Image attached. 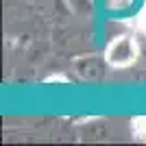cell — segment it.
<instances>
[{
  "mask_svg": "<svg viewBox=\"0 0 146 146\" xmlns=\"http://www.w3.org/2000/svg\"><path fill=\"white\" fill-rule=\"evenodd\" d=\"M135 57H137V46H135L133 37L120 35L109 44L105 59L111 68H127L135 61Z\"/></svg>",
  "mask_w": 146,
  "mask_h": 146,
  "instance_id": "cell-1",
  "label": "cell"
},
{
  "mask_svg": "<svg viewBox=\"0 0 146 146\" xmlns=\"http://www.w3.org/2000/svg\"><path fill=\"white\" fill-rule=\"evenodd\" d=\"M133 133L146 142V116L144 118H135L133 120Z\"/></svg>",
  "mask_w": 146,
  "mask_h": 146,
  "instance_id": "cell-2",
  "label": "cell"
}]
</instances>
